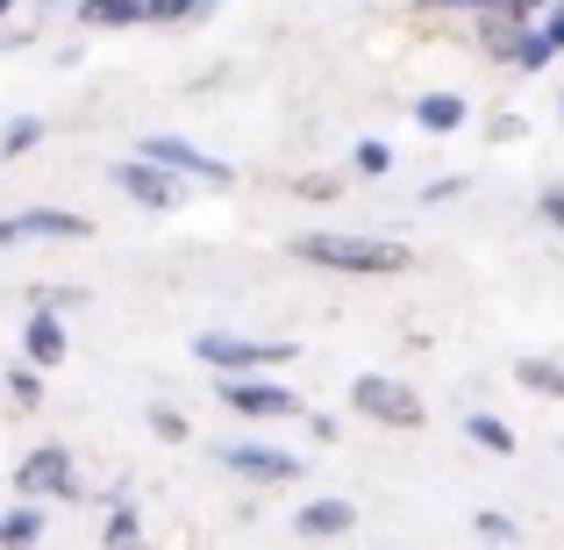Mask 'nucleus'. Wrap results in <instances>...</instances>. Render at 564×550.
Returning a JSON list of instances; mask_svg holds the SVG:
<instances>
[{
	"label": "nucleus",
	"instance_id": "29",
	"mask_svg": "<svg viewBox=\"0 0 564 550\" xmlns=\"http://www.w3.org/2000/svg\"><path fill=\"white\" fill-rule=\"evenodd\" d=\"M500 8H508L514 22H543V14H551V0H500Z\"/></svg>",
	"mask_w": 564,
	"mask_h": 550
},
{
	"label": "nucleus",
	"instance_id": "7",
	"mask_svg": "<svg viewBox=\"0 0 564 550\" xmlns=\"http://www.w3.org/2000/svg\"><path fill=\"white\" fill-rule=\"evenodd\" d=\"M94 236V222L79 215V207H14V215H0V250L14 244H86Z\"/></svg>",
	"mask_w": 564,
	"mask_h": 550
},
{
	"label": "nucleus",
	"instance_id": "11",
	"mask_svg": "<svg viewBox=\"0 0 564 550\" xmlns=\"http://www.w3.org/2000/svg\"><path fill=\"white\" fill-rule=\"evenodd\" d=\"M293 529L315 537V543H336V537L358 529V500H350V494H315L307 508H293Z\"/></svg>",
	"mask_w": 564,
	"mask_h": 550
},
{
	"label": "nucleus",
	"instance_id": "25",
	"mask_svg": "<svg viewBox=\"0 0 564 550\" xmlns=\"http://www.w3.org/2000/svg\"><path fill=\"white\" fill-rule=\"evenodd\" d=\"M536 222H543V229H557V236H564V180H551V186L536 193Z\"/></svg>",
	"mask_w": 564,
	"mask_h": 550
},
{
	"label": "nucleus",
	"instance_id": "3",
	"mask_svg": "<svg viewBox=\"0 0 564 550\" xmlns=\"http://www.w3.org/2000/svg\"><path fill=\"white\" fill-rule=\"evenodd\" d=\"M193 358L207 371H279L293 358V336H236V330H200Z\"/></svg>",
	"mask_w": 564,
	"mask_h": 550
},
{
	"label": "nucleus",
	"instance_id": "22",
	"mask_svg": "<svg viewBox=\"0 0 564 550\" xmlns=\"http://www.w3.org/2000/svg\"><path fill=\"white\" fill-rule=\"evenodd\" d=\"M0 386H8V400H14L22 414H29V408H43V365H29V358H22V365H8V379H0Z\"/></svg>",
	"mask_w": 564,
	"mask_h": 550
},
{
	"label": "nucleus",
	"instance_id": "14",
	"mask_svg": "<svg viewBox=\"0 0 564 550\" xmlns=\"http://www.w3.org/2000/svg\"><path fill=\"white\" fill-rule=\"evenodd\" d=\"M79 29H143L151 22V0H79Z\"/></svg>",
	"mask_w": 564,
	"mask_h": 550
},
{
	"label": "nucleus",
	"instance_id": "9",
	"mask_svg": "<svg viewBox=\"0 0 564 550\" xmlns=\"http://www.w3.org/2000/svg\"><path fill=\"white\" fill-rule=\"evenodd\" d=\"M14 494H29V500H79V465H72L65 443H36V451L14 465Z\"/></svg>",
	"mask_w": 564,
	"mask_h": 550
},
{
	"label": "nucleus",
	"instance_id": "6",
	"mask_svg": "<svg viewBox=\"0 0 564 550\" xmlns=\"http://www.w3.org/2000/svg\"><path fill=\"white\" fill-rule=\"evenodd\" d=\"M215 465L236 472L243 486H293V479H301V451H279V443H264V436L215 443Z\"/></svg>",
	"mask_w": 564,
	"mask_h": 550
},
{
	"label": "nucleus",
	"instance_id": "16",
	"mask_svg": "<svg viewBox=\"0 0 564 550\" xmlns=\"http://www.w3.org/2000/svg\"><path fill=\"white\" fill-rule=\"evenodd\" d=\"M465 443H479L486 457H514V451H522V436H514L500 414H486V408H471V414H465Z\"/></svg>",
	"mask_w": 564,
	"mask_h": 550
},
{
	"label": "nucleus",
	"instance_id": "23",
	"mask_svg": "<svg viewBox=\"0 0 564 550\" xmlns=\"http://www.w3.org/2000/svg\"><path fill=\"white\" fill-rule=\"evenodd\" d=\"M137 537H143L137 500H122V494H115V500H108V522H100V543H137Z\"/></svg>",
	"mask_w": 564,
	"mask_h": 550
},
{
	"label": "nucleus",
	"instance_id": "24",
	"mask_svg": "<svg viewBox=\"0 0 564 550\" xmlns=\"http://www.w3.org/2000/svg\"><path fill=\"white\" fill-rule=\"evenodd\" d=\"M471 529H479V537H494V543H514V537H522V522H514V515H500V508H479V515H471Z\"/></svg>",
	"mask_w": 564,
	"mask_h": 550
},
{
	"label": "nucleus",
	"instance_id": "26",
	"mask_svg": "<svg viewBox=\"0 0 564 550\" xmlns=\"http://www.w3.org/2000/svg\"><path fill=\"white\" fill-rule=\"evenodd\" d=\"M151 436H158V443H186V414L158 400V408H151Z\"/></svg>",
	"mask_w": 564,
	"mask_h": 550
},
{
	"label": "nucleus",
	"instance_id": "31",
	"mask_svg": "<svg viewBox=\"0 0 564 550\" xmlns=\"http://www.w3.org/2000/svg\"><path fill=\"white\" fill-rule=\"evenodd\" d=\"M457 193H465V180H436V186H429V193H422V201H429V207H436V201H457Z\"/></svg>",
	"mask_w": 564,
	"mask_h": 550
},
{
	"label": "nucleus",
	"instance_id": "17",
	"mask_svg": "<svg viewBox=\"0 0 564 550\" xmlns=\"http://www.w3.org/2000/svg\"><path fill=\"white\" fill-rule=\"evenodd\" d=\"M557 65V51H551V36H543V22H522V36H514V51H508V72H551Z\"/></svg>",
	"mask_w": 564,
	"mask_h": 550
},
{
	"label": "nucleus",
	"instance_id": "1",
	"mask_svg": "<svg viewBox=\"0 0 564 550\" xmlns=\"http://www.w3.org/2000/svg\"><path fill=\"white\" fill-rule=\"evenodd\" d=\"M293 258L329 272V279H400L408 272V244L365 236V229H301L293 236Z\"/></svg>",
	"mask_w": 564,
	"mask_h": 550
},
{
	"label": "nucleus",
	"instance_id": "5",
	"mask_svg": "<svg viewBox=\"0 0 564 550\" xmlns=\"http://www.w3.org/2000/svg\"><path fill=\"white\" fill-rule=\"evenodd\" d=\"M137 151H143V158H158L165 172H180L186 186H207V193H229V186H236V165H229V158L200 151L193 137H172V129H158V137H143Z\"/></svg>",
	"mask_w": 564,
	"mask_h": 550
},
{
	"label": "nucleus",
	"instance_id": "20",
	"mask_svg": "<svg viewBox=\"0 0 564 550\" xmlns=\"http://www.w3.org/2000/svg\"><path fill=\"white\" fill-rule=\"evenodd\" d=\"M43 137H51V129H43V115H14V122L0 129V158L14 165V158H29V151H36Z\"/></svg>",
	"mask_w": 564,
	"mask_h": 550
},
{
	"label": "nucleus",
	"instance_id": "2",
	"mask_svg": "<svg viewBox=\"0 0 564 550\" xmlns=\"http://www.w3.org/2000/svg\"><path fill=\"white\" fill-rule=\"evenodd\" d=\"M215 400L243 422H301L307 414V400L279 371H215Z\"/></svg>",
	"mask_w": 564,
	"mask_h": 550
},
{
	"label": "nucleus",
	"instance_id": "27",
	"mask_svg": "<svg viewBox=\"0 0 564 550\" xmlns=\"http://www.w3.org/2000/svg\"><path fill=\"white\" fill-rule=\"evenodd\" d=\"M293 193H301V201H336V193H344V180H336V172H301V180H293Z\"/></svg>",
	"mask_w": 564,
	"mask_h": 550
},
{
	"label": "nucleus",
	"instance_id": "30",
	"mask_svg": "<svg viewBox=\"0 0 564 550\" xmlns=\"http://www.w3.org/2000/svg\"><path fill=\"white\" fill-rule=\"evenodd\" d=\"M543 36H551V51L564 57V0H551V14H543Z\"/></svg>",
	"mask_w": 564,
	"mask_h": 550
},
{
	"label": "nucleus",
	"instance_id": "4",
	"mask_svg": "<svg viewBox=\"0 0 564 550\" xmlns=\"http://www.w3.org/2000/svg\"><path fill=\"white\" fill-rule=\"evenodd\" d=\"M350 408L379 429H422V414H429L422 393H414L408 379H393V371H358V379H350Z\"/></svg>",
	"mask_w": 564,
	"mask_h": 550
},
{
	"label": "nucleus",
	"instance_id": "8",
	"mask_svg": "<svg viewBox=\"0 0 564 550\" xmlns=\"http://www.w3.org/2000/svg\"><path fill=\"white\" fill-rule=\"evenodd\" d=\"M108 180H115V193H122V201L151 207V215H172V207H180V193H186L180 172H165L158 158H143V151H137V158H115Z\"/></svg>",
	"mask_w": 564,
	"mask_h": 550
},
{
	"label": "nucleus",
	"instance_id": "33",
	"mask_svg": "<svg viewBox=\"0 0 564 550\" xmlns=\"http://www.w3.org/2000/svg\"><path fill=\"white\" fill-rule=\"evenodd\" d=\"M0 172H8V158H0Z\"/></svg>",
	"mask_w": 564,
	"mask_h": 550
},
{
	"label": "nucleus",
	"instance_id": "32",
	"mask_svg": "<svg viewBox=\"0 0 564 550\" xmlns=\"http://www.w3.org/2000/svg\"><path fill=\"white\" fill-rule=\"evenodd\" d=\"M557 115H564V86H557Z\"/></svg>",
	"mask_w": 564,
	"mask_h": 550
},
{
	"label": "nucleus",
	"instance_id": "21",
	"mask_svg": "<svg viewBox=\"0 0 564 550\" xmlns=\"http://www.w3.org/2000/svg\"><path fill=\"white\" fill-rule=\"evenodd\" d=\"M350 172H358V180H386V172H393V143H386V137H358V143H350Z\"/></svg>",
	"mask_w": 564,
	"mask_h": 550
},
{
	"label": "nucleus",
	"instance_id": "13",
	"mask_svg": "<svg viewBox=\"0 0 564 550\" xmlns=\"http://www.w3.org/2000/svg\"><path fill=\"white\" fill-rule=\"evenodd\" d=\"M51 537V515H43V500L14 494V508H0V550H29Z\"/></svg>",
	"mask_w": 564,
	"mask_h": 550
},
{
	"label": "nucleus",
	"instance_id": "28",
	"mask_svg": "<svg viewBox=\"0 0 564 550\" xmlns=\"http://www.w3.org/2000/svg\"><path fill=\"white\" fill-rule=\"evenodd\" d=\"M414 8H422V14H465V22H471V14L500 8V0H414Z\"/></svg>",
	"mask_w": 564,
	"mask_h": 550
},
{
	"label": "nucleus",
	"instance_id": "15",
	"mask_svg": "<svg viewBox=\"0 0 564 550\" xmlns=\"http://www.w3.org/2000/svg\"><path fill=\"white\" fill-rule=\"evenodd\" d=\"M514 36H522V22H514L508 8H486V14H471V43H479V51L494 57V65H508Z\"/></svg>",
	"mask_w": 564,
	"mask_h": 550
},
{
	"label": "nucleus",
	"instance_id": "19",
	"mask_svg": "<svg viewBox=\"0 0 564 550\" xmlns=\"http://www.w3.org/2000/svg\"><path fill=\"white\" fill-rule=\"evenodd\" d=\"M207 14H221V0H151V22L143 29H193Z\"/></svg>",
	"mask_w": 564,
	"mask_h": 550
},
{
	"label": "nucleus",
	"instance_id": "12",
	"mask_svg": "<svg viewBox=\"0 0 564 550\" xmlns=\"http://www.w3.org/2000/svg\"><path fill=\"white\" fill-rule=\"evenodd\" d=\"M414 129H429V137H457V129L471 122V100L451 94V86H429V94H414Z\"/></svg>",
	"mask_w": 564,
	"mask_h": 550
},
{
	"label": "nucleus",
	"instance_id": "10",
	"mask_svg": "<svg viewBox=\"0 0 564 550\" xmlns=\"http://www.w3.org/2000/svg\"><path fill=\"white\" fill-rule=\"evenodd\" d=\"M65 351H72V330H65V308L36 301V308H29V322H22V358L51 371V365H65Z\"/></svg>",
	"mask_w": 564,
	"mask_h": 550
},
{
	"label": "nucleus",
	"instance_id": "18",
	"mask_svg": "<svg viewBox=\"0 0 564 550\" xmlns=\"http://www.w3.org/2000/svg\"><path fill=\"white\" fill-rule=\"evenodd\" d=\"M514 386L536 393V400H564V365L557 358H522L514 365Z\"/></svg>",
	"mask_w": 564,
	"mask_h": 550
}]
</instances>
